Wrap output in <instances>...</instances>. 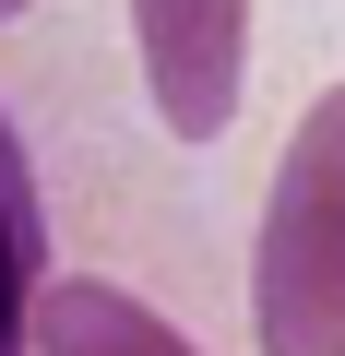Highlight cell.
I'll return each mask as SVG.
<instances>
[{"label": "cell", "mask_w": 345, "mask_h": 356, "mask_svg": "<svg viewBox=\"0 0 345 356\" xmlns=\"http://www.w3.org/2000/svg\"><path fill=\"white\" fill-rule=\"evenodd\" d=\"M143 95L179 143H215L250 95V0H131Z\"/></svg>", "instance_id": "2"}, {"label": "cell", "mask_w": 345, "mask_h": 356, "mask_svg": "<svg viewBox=\"0 0 345 356\" xmlns=\"http://www.w3.org/2000/svg\"><path fill=\"white\" fill-rule=\"evenodd\" d=\"M24 356H203L179 321H167L155 297L107 285V273H60L36 285V321H24Z\"/></svg>", "instance_id": "3"}, {"label": "cell", "mask_w": 345, "mask_h": 356, "mask_svg": "<svg viewBox=\"0 0 345 356\" xmlns=\"http://www.w3.org/2000/svg\"><path fill=\"white\" fill-rule=\"evenodd\" d=\"M13 13H36V0H0V24H13Z\"/></svg>", "instance_id": "5"}, {"label": "cell", "mask_w": 345, "mask_h": 356, "mask_svg": "<svg viewBox=\"0 0 345 356\" xmlns=\"http://www.w3.org/2000/svg\"><path fill=\"white\" fill-rule=\"evenodd\" d=\"M36 285H48V202H36V154H24V131L0 119V356H24Z\"/></svg>", "instance_id": "4"}, {"label": "cell", "mask_w": 345, "mask_h": 356, "mask_svg": "<svg viewBox=\"0 0 345 356\" xmlns=\"http://www.w3.org/2000/svg\"><path fill=\"white\" fill-rule=\"evenodd\" d=\"M250 332L262 356H345V83L274 154L262 238H250Z\"/></svg>", "instance_id": "1"}]
</instances>
